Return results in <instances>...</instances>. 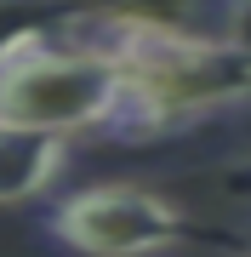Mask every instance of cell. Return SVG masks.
Returning <instances> with one entry per match:
<instances>
[{
	"instance_id": "1",
	"label": "cell",
	"mask_w": 251,
	"mask_h": 257,
	"mask_svg": "<svg viewBox=\"0 0 251 257\" xmlns=\"http://www.w3.org/2000/svg\"><path fill=\"white\" fill-rule=\"evenodd\" d=\"M63 35L92 46L120 80L114 138H166L251 103V52L234 40L183 35L143 12H75Z\"/></svg>"
},
{
	"instance_id": "2",
	"label": "cell",
	"mask_w": 251,
	"mask_h": 257,
	"mask_svg": "<svg viewBox=\"0 0 251 257\" xmlns=\"http://www.w3.org/2000/svg\"><path fill=\"white\" fill-rule=\"evenodd\" d=\"M114 114H120L114 69L69 35L35 40L0 63V126L63 143L75 132H109Z\"/></svg>"
},
{
	"instance_id": "3",
	"label": "cell",
	"mask_w": 251,
	"mask_h": 257,
	"mask_svg": "<svg viewBox=\"0 0 251 257\" xmlns=\"http://www.w3.org/2000/svg\"><path fill=\"white\" fill-rule=\"evenodd\" d=\"M40 229H46L52 246H63L75 257H154V251L183 246L194 234V223L171 200H160L154 189L92 183L75 194H57L40 211Z\"/></svg>"
},
{
	"instance_id": "4",
	"label": "cell",
	"mask_w": 251,
	"mask_h": 257,
	"mask_svg": "<svg viewBox=\"0 0 251 257\" xmlns=\"http://www.w3.org/2000/svg\"><path fill=\"white\" fill-rule=\"evenodd\" d=\"M57 172H63V143L57 138L0 126V206H18V200L46 194Z\"/></svg>"
},
{
	"instance_id": "5",
	"label": "cell",
	"mask_w": 251,
	"mask_h": 257,
	"mask_svg": "<svg viewBox=\"0 0 251 257\" xmlns=\"http://www.w3.org/2000/svg\"><path fill=\"white\" fill-rule=\"evenodd\" d=\"M75 12L69 6H52V0H0V63L12 52L35 46V40H52L63 35Z\"/></svg>"
},
{
	"instance_id": "6",
	"label": "cell",
	"mask_w": 251,
	"mask_h": 257,
	"mask_svg": "<svg viewBox=\"0 0 251 257\" xmlns=\"http://www.w3.org/2000/svg\"><path fill=\"white\" fill-rule=\"evenodd\" d=\"M211 6H217V18H223V29H228L223 40H234V46L251 52V0H211Z\"/></svg>"
}]
</instances>
